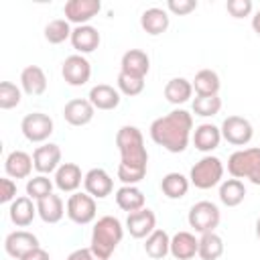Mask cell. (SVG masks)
I'll list each match as a JSON object with an SVG mask.
<instances>
[{
	"mask_svg": "<svg viewBox=\"0 0 260 260\" xmlns=\"http://www.w3.org/2000/svg\"><path fill=\"white\" fill-rule=\"evenodd\" d=\"M199 250V240L191 232H177L171 238V256L175 260H193Z\"/></svg>",
	"mask_w": 260,
	"mask_h": 260,
	"instance_id": "603a6c76",
	"label": "cell"
},
{
	"mask_svg": "<svg viewBox=\"0 0 260 260\" xmlns=\"http://www.w3.org/2000/svg\"><path fill=\"white\" fill-rule=\"evenodd\" d=\"M22 100V91L16 83L12 81H2L0 83V108L2 110H12L20 104Z\"/></svg>",
	"mask_w": 260,
	"mask_h": 260,
	"instance_id": "f35d334b",
	"label": "cell"
},
{
	"mask_svg": "<svg viewBox=\"0 0 260 260\" xmlns=\"http://www.w3.org/2000/svg\"><path fill=\"white\" fill-rule=\"evenodd\" d=\"M171 24V16L165 8H158V6H152V8H146L142 14H140V26L146 35L150 37H158L162 35Z\"/></svg>",
	"mask_w": 260,
	"mask_h": 260,
	"instance_id": "44dd1931",
	"label": "cell"
},
{
	"mask_svg": "<svg viewBox=\"0 0 260 260\" xmlns=\"http://www.w3.org/2000/svg\"><path fill=\"white\" fill-rule=\"evenodd\" d=\"M116 146L120 150V156L124 165L130 167H142L148 165V152L144 146V136L136 126H122L116 132Z\"/></svg>",
	"mask_w": 260,
	"mask_h": 260,
	"instance_id": "3957f363",
	"label": "cell"
},
{
	"mask_svg": "<svg viewBox=\"0 0 260 260\" xmlns=\"http://www.w3.org/2000/svg\"><path fill=\"white\" fill-rule=\"evenodd\" d=\"M20 130L24 134V138L28 142H45L49 140V136L53 134L55 130V124H53V118L49 114H43V112H32V114H26L20 122Z\"/></svg>",
	"mask_w": 260,
	"mask_h": 260,
	"instance_id": "ba28073f",
	"label": "cell"
},
{
	"mask_svg": "<svg viewBox=\"0 0 260 260\" xmlns=\"http://www.w3.org/2000/svg\"><path fill=\"white\" fill-rule=\"evenodd\" d=\"M122 238H124L122 221L118 217H114V215H102L93 223L89 248H91V252H93L95 258L110 260L112 254H114V250L122 242Z\"/></svg>",
	"mask_w": 260,
	"mask_h": 260,
	"instance_id": "7a4b0ae2",
	"label": "cell"
},
{
	"mask_svg": "<svg viewBox=\"0 0 260 260\" xmlns=\"http://www.w3.org/2000/svg\"><path fill=\"white\" fill-rule=\"evenodd\" d=\"M20 260H51V256H49V252L47 250H43V248H35L32 252H28L24 258H20Z\"/></svg>",
	"mask_w": 260,
	"mask_h": 260,
	"instance_id": "f6af8a7d",
	"label": "cell"
},
{
	"mask_svg": "<svg viewBox=\"0 0 260 260\" xmlns=\"http://www.w3.org/2000/svg\"><path fill=\"white\" fill-rule=\"evenodd\" d=\"M246 197V187L240 179H225L219 183V201L225 207H238Z\"/></svg>",
	"mask_w": 260,
	"mask_h": 260,
	"instance_id": "1f68e13d",
	"label": "cell"
},
{
	"mask_svg": "<svg viewBox=\"0 0 260 260\" xmlns=\"http://www.w3.org/2000/svg\"><path fill=\"white\" fill-rule=\"evenodd\" d=\"M219 130H221V138L234 146H246L254 136V128L250 120L242 116H228L221 122Z\"/></svg>",
	"mask_w": 260,
	"mask_h": 260,
	"instance_id": "9c48e42d",
	"label": "cell"
},
{
	"mask_svg": "<svg viewBox=\"0 0 260 260\" xmlns=\"http://www.w3.org/2000/svg\"><path fill=\"white\" fill-rule=\"evenodd\" d=\"M71 45L73 49L77 51V55H87V53H93L100 43H102V37L98 32L95 26L91 24H81V26H75L73 32H71Z\"/></svg>",
	"mask_w": 260,
	"mask_h": 260,
	"instance_id": "e0dca14e",
	"label": "cell"
},
{
	"mask_svg": "<svg viewBox=\"0 0 260 260\" xmlns=\"http://www.w3.org/2000/svg\"><path fill=\"white\" fill-rule=\"evenodd\" d=\"M114 197H116V205L126 213H132V211L146 207V197L136 185H122Z\"/></svg>",
	"mask_w": 260,
	"mask_h": 260,
	"instance_id": "4316f807",
	"label": "cell"
},
{
	"mask_svg": "<svg viewBox=\"0 0 260 260\" xmlns=\"http://www.w3.org/2000/svg\"><path fill=\"white\" fill-rule=\"evenodd\" d=\"M83 187H85V193H89L93 199H106L114 191V181L106 169L95 167V169H89L85 173Z\"/></svg>",
	"mask_w": 260,
	"mask_h": 260,
	"instance_id": "9a60e30c",
	"label": "cell"
},
{
	"mask_svg": "<svg viewBox=\"0 0 260 260\" xmlns=\"http://www.w3.org/2000/svg\"><path fill=\"white\" fill-rule=\"evenodd\" d=\"M16 199V181L10 177L0 179V203H12Z\"/></svg>",
	"mask_w": 260,
	"mask_h": 260,
	"instance_id": "7bdbcfd3",
	"label": "cell"
},
{
	"mask_svg": "<svg viewBox=\"0 0 260 260\" xmlns=\"http://www.w3.org/2000/svg\"><path fill=\"white\" fill-rule=\"evenodd\" d=\"M252 28H254V32L260 37V8H258L256 14L252 16Z\"/></svg>",
	"mask_w": 260,
	"mask_h": 260,
	"instance_id": "bcb514c9",
	"label": "cell"
},
{
	"mask_svg": "<svg viewBox=\"0 0 260 260\" xmlns=\"http://www.w3.org/2000/svg\"><path fill=\"white\" fill-rule=\"evenodd\" d=\"M67 260H102V258H95L91 248H77L67 256Z\"/></svg>",
	"mask_w": 260,
	"mask_h": 260,
	"instance_id": "ee69618b",
	"label": "cell"
},
{
	"mask_svg": "<svg viewBox=\"0 0 260 260\" xmlns=\"http://www.w3.org/2000/svg\"><path fill=\"white\" fill-rule=\"evenodd\" d=\"M35 248H41L39 246V238L32 234V232H26V230H14L6 236L4 240V250L10 258H24L28 252H32Z\"/></svg>",
	"mask_w": 260,
	"mask_h": 260,
	"instance_id": "7c38bea8",
	"label": "cell"
},
{
	"mask_svg": "<svg viewBox=\"0 0 260 260\" xmlns=\"http://www.w3.org/2000/svg\"><path fill=\"white\" fill-rule=\"evenodd\" d=\"M83 177L81 175V169L75 165V162H63L57 171H55V187L63 193H77V189L81 187L83 183Z\"/></svg>",
	"mask_w": 260,
	"mask_h": 260,
	"instance_id": "d6986e66",
	"label": "cell"
},
{
	"mask_svg": "<svg viewBox=\"0 0 260 260\" xmlns=\"http://www.w3.org/2000/svg\"><path fill=\"white\" fill-rule=\"evenodd\" d=\"M20 87L26 95H41L47 89V75L39 65H26L20 71Z\"/></svg>",
	"mask_w": 260,
	"mask_h": 260,
	"instance_id": "484cf974",
	"label": "cell"
},
{
	"mask_svg": "<svg viewBox=\"0 0 260 260\" xmlns=\"http://www.w3.org/2000/svg\"><path fill=\"white\" fill-rule=\"evenodd\" d=\"M61 75L65 79V83L73 85V87H81L89 81L91 77V65L85 59V55H69L63 65H61Z\"/></svg>",
	"mask_w": 260,
	"mask_h": 260,
	"instance_id": "30bf717a",
	"label": "cell"
},
{
	"mask_svg": "<svg viewBox=\"0 0 260 260\" xmlns=\"http://www.w3.org/2000/svg\"><path fill=\"white\" fill-rule=\"evenodd\" d=\"M221 254H223V240L215 232L201 234L197 256L201 260H217V258H221Z\"/></svg>",
	"mask_w": 260,
	"mask_h": 260,
	"instance_id": "836d02e7",
	"label": "cell"
},
{
	"mask_svg": "<svg viewBox=\"0 0 260 260\" xmlns=\"http://www.w3.org/2000/svg\"><path fill=\"white\" fill-rule=\"evenodd\" d=\"M191 95H193V83L185 77H173L165 85V98L169 104L181 106V104L189 102Z\"/></svg>",
	"mask_w": 260,
	"mask_h": 260,
	"instance_id": "f1b7e54d",
	"label": "cell"
},
{
	"mask_svg": "<svg viewBox=\"0 0 260 260\" xmlns=\"http://www.w3.org/2000/svg\"><path fill=\"white\" fill-rule=\"evenodd\" d=\"M228 173L234 179H248L254 185H260V148H242L230 154L228 158Z\"/></svg>",
	"mask_w": 260,
	"mask_h": 260,
	"instance_id": "277c9868",
	"label": "cell"
},
{
	"mask_svg": "<svg viewBox=\"0 0 260 260\" xmlns=\"http://www.w3.org/2000/svg\"><path fill=\"white\" fill-rule=\"evenodd\" d=\"M221 179H223V162L213 154H205L201 160H197L191 167V173H189L191 185L203 191L219 185Z\"/></svg>",
	"mask_w": 260,
	"mask_h": 260,
	"instance_id": "5b68a950",
	"label": "cell"
},
{
	"mask_svg": "<svg viewBox=\"0 0 260 260\" xmlns=\"http://www.w3.org/2000/svg\"><path fill=\"white\" fill-rule=\"evenodd\" d=\"M126 230H128V234L132 238H136V240H142L144 238L146 240L156 230V215H154V211L148 209V207H142L138 211L128 213V217H126Z\"/></svg>",
	"mask_w": 260,
	"mask_h": 260,
	"instance_id": "4fadbf2b",
	"label": "cell"
},
{
	"mask_svg": "<svg viewBox=\"0 0 260 260\" xmlns=\"http://www.w3.org/2000/svg\"><path fill=\"white\" fill-rule=\"evenodd\" d=\"M53 181L47 177V175H37V177H30L26 181V195L35 201H41L45 197H49L53 193Z\"/></svg>",
	"mask_w": 260,
	"mask_h": 260,
	"instance_id": "8d00e7d4",
	"label": "cell"
},
{
	"mask_svg": "<svg viewBox=\"0 0 260 260\" xmlns=\"http://www.w3.org/2000/svg\"><path fill=\"white\" fill-rule=\"evenodd\" d=\"M144 177H146V169L142 167H130L124 162L118 165V179L122 181V185H138Z\"/></svg>",
	"mask_w": 260,
	"mask_h": 260,
	"instance_id": "ab89813d",
	"label": "cell"
},
{
	"mask_svg": "<svg viewBox=\"0 0 260 260\" xmlns=\"http://www.w3.org/2000/svg\"><path fill=\"white\" fill-rule=\"evenodd\" d=\"M93 116H95V108L85 98L69 100L65 104V108H63V118L71 126H85V124H89L93 120Z\"/></svg>",
	"mask_w": 260,
	"mask_h": 260,
	"instance_id": "2e32d148",
	"label": "cell"
},
{
	"mask_svg": "<svg viewBox=\"0 0 260 260\" xmlns=\"http://www.w3.org/2000/svg\"><path fill=\"white\" fill-rule=\"evenodd\" d=\"M256 238L260 240V215H258V219H256Z\"/></svg>",
	"mask_w": 260,
	"mask_h": 260,
	"instance_id": "7dc6e473",
	"label": "cell"
},
{
	"mask_svg": "<svg viewBox=\"0 0 260 260\" xmlns=\"http://www.w3.org/2000/svg\"><path fill=\"white\" fill-rule=\"evenodd\" d=\"M193 144H195V148L197 150H201V152H211V150H215L217 146H219V142H221V130L215 126V124H209V122H205V124H199L195 130H193Z\"/></svg>",
	"mask_w": 260,
	"mask_h": 260,
	"instance_id": "d4e9b609",
	"label": "cell"
},
{
	"mask_svg": "<svg viewBox=\"0 0 260 260\" xmlns=\"http://www.w3.org/2000/svg\"><path fill=\"white\" fill-rule=\"evenodd\" d=\"M254 4L252 0H228L225 2V10L234 16V18H244V16H250Z\"/></svg>",
	"mask_w": 260,
	"mask_h": 260,
	"instance_id": "60d3db41",
	"label": "cell"
},
{
	"mask_svg": "<svg viewBox=\"0 0 260 260\" xmlns=\"http://www.w3.org/2000/svg\"><path fill=\"white\" fill-rule=\"evenodd\" d=\"M32 169H35L32 156L24 150H12L4 160V171H6V177L10 179H28Z\"/></svg>",
	"mask_w": 260,
	"mask_h": 260,
	"instance_id": "ffe728a7",
	"label": "cell"
},
{
	"mask_svg": "<svg viewBox=\"0 0 260 260\" xmlns=\"http://www.w3.org/2000/svg\"><path fill=\"white\" fill-rule=\"evenodd\" d=\"M221 110V98L219 95H195L193 100V114L201 118H211L219 114Z\"/></svg>",
	"mask_w": 260,
	"mask_h": 260,
	"instance_id": "d590c367",
	"label": "cell"
},
{
	"mask_svg": "<svg viewBox=\"0 0 260 260\" xmlns=\"http://www.w3.org/2000/svg\"><path fill=\"white\" fill-rule=\"evenodd\" d=\"M118 91L122 95H128V98H134V95H140L144 91V79L142 77H134V75H128V73H118Z\"/></svg>",
	"mask_w": 260,
	"mask_h": 260,
	"instance_id": "74e56055",
	"label": "cell"
},
{
	"mask_svg": "<svg viewBox=\"0 0 260 260\" xmlns=\"http://www.w3.org/2000/svg\"><path fill=\"white\" fill-rule=\"evenodd\" d=\"M67 217L77 225H87L98 215L95 199L89 193H71L67 199Z\"/></svg>",
	"mask_w": 260,
	"mask_h": 260,
	"instance_id": "52a82bcc",
	"label": "cell"
},
{
	"mask_svg": "<svg viewBox=\"0 0 260 260\" xmlns=\"http://www.w3.org/2000/svg\"><path fill=\"white\" fill-rule=\"evenodd\" d=\"M191 83H193V91L197 95H217V91L221 87L219 75L213 69H201V71H197L195 73V79Z\"/></svg>",
	"mask_w": 260,
	"mask_h": 260,
	"instance_id": "d6a6232c",
	"label": "cell"
},
{
	"mask_svg": "<svg viewBox=\"0 0 260 260\" xmlns=\"http://www.w3.org/2000/svg\"><path fill=\"white\" fill-rule=\"evenodd\" d=\"M144 252L152 260H162L167 254H171V236L165 230H154L146 242H144Z\"/></svg>",
	"mask_w": 260,
	"mask_h": 260,
	"instance_id": "4dcf8cb0",
	"label": "cell"
},
{
	"mask_svg": "<svg viewBox=\"0 0 260 260\" xmlns=\"http://www.w3.org/2000/svg\"><path fill=\"white\" fill-rule=\"evenodd\" d=\"M102 10V2L100 0H69L63 6V14L65 20L75 26L87 24L93 16H98V12Z\"/></svg>",
	"mask_w": 260,
	"mask_h": 260,
	"instance_id": "8fae6325",
	"label": "cell"
},
{
	"mask_svg": "<svg viewBox=\"0 0 260 260\" xmlns=\"http://www.w3.org/2000/svg\"><path fill=\"white\" fill-rule=\"evenodd\" d=\"M148 69H150V59L142 49H128L122 55V61H120V71L122 73H128V75L144 79Z\"/></svg>",
	"mask_w": 260,
	"mask_h": 260,
	"instance_id": "7402d4cb",
	"label": "cell"
},
{
	"mask_svg": "<svg viewBox=\"0 0 260 260\" xmlns=\"http://www.w3.org/2000/svg\"><path fill=\"white\" fill-rule=\"evenodd\" d=\"M32 162H35V171H39V175L55 173L63 165L61 162V148H59V144L45 142V144L37 146L35 152H32Z\"/></svg>",
	"mask_w": 260,
	"mask_h": 260,
	"instance_id": "5bb4252c",
	"label": "cell"
},
{
	"mask_svg": "<svg viewBox=\"0 0 260 260\" xmlns=\"http://www.w3.org/2000/svg\"><path fill=\"white\" fill-rule=\"evenodd\" d=\"M37 213L45 223H57L63 219V215L67 213V205L63 203V199L55 193H51L49 197L37 201Z\"/></svg>",
	"mask_w": 260,
	"mask_h": 260,
	"instance_id": "83f0119b",
	"label": "cell"
},
{
	"mask_svg": "<svg viewBox=\"0 0 260 260\" xmlns=\"http://www.w3.org/2000/svg\"><path fill=\"white\" fill-rule=\"evenodd\" d=\"M148 132L154 144L162 146L173 154H179L189 146V140L193 136V116L181 108L173 110L152 120Z\"/></svg>",
	"mask_w": 260,
	"mask_h": 260,
	"instance_id": "6da1fadb",
	"label": "cell"
},
{
	"mask_svg": "<svg viewBox=\"0 0 260 260\" xmlns=\"http://www.w3.org/2000/svg\"><path fill=\"white\" fill-rule=\"evenodd\" d=\"M197 8V0H169L167 10L177 16H187Z\"/></svg>",
	"mask_w": 260,
	"mask_h": 260,
	"instance_id": "b9f144b4",
	"label": "cell"
},
{
	"mask_svg": "<svg viewBox=\"0 0 260 260\" xmlns=\"http://www.w3.org/2000/svg\"><path fill=\"white\" fill-rule=\"evenodd\" d=\"M189 177L181 175V173H167L160 181V191L167 199H183L189 191Z\"/></svg>",
	"mask_w": 260,
	"mask_h": 260,
	"instance_id": "f546056e",
	"label": "cell"
},
{
	"mask_svg": "<svg viewBox=\"0 0 260 260\" xmlns=\"http://www.w3.org/2000/svg\"><path fill=\"white\" fill-rule=\"evenodd\" d=\"M219 219H221L219 207L211 201H197L191 205V209L187 213V221L197 234L215 232V228L219 225Z\"/></svg>",
	"mask_w": 260,
	"mask_h": 260,
	"instance_id": "8992f818",
	"label": "cell"
},
{
	"mask_svg": "<svg viewBox=\"0 0 260 260\" xmlns=\"http://www.w3.org/2000/svg\"><path fill=\"white\" fill-rule=\"evenodd\" d=\"M71 32H73V28L65 18H55V20L47 22V26H45V39L51 45L65 43L67 39H71Z\"/></svg>",
	"mask_w": 260,
	"mask_h": 260,
	"instance_id": "e575fe53",
	"label": "cell"
},
{
	"mask_svg": "<svg viewBox=\"0 0 260 260\" xmlns=\"http://www.w3.org/2000/svg\"><path fill=\"white\" fill-rule=\"evenodd\" d=\"M35 215H39L37 213V201L30 199L28 195L16 197L8 207V217L16 228H28L32 223Z\"/></svg>",
	"mask_w": 260,
	"mask_h": 260,
	"instance_id": "ac0fdd59",
	"label": "cell"
},
{
	"mask_svg": "<svg viewBox=\"0 0 260 260\" xmlns=\"http://www.w3.org/2000/svg\"><path fill=\"white\" fill-rule=\"evenodd\" d=\"M87 100L91 102V106H93L95 110L108 112V110L118 108L122 98H120V91H118L116 87H112V85H108V83H98V85H93V87L89 89Z\"/></svg>",
	"mask_w": 260,
	"mask_h": 260,
	"instance_id": "cb8c5ba5",
	"label": "cell"
}]
</instances>
